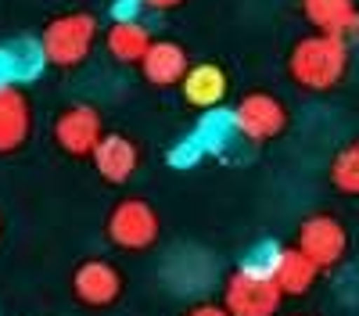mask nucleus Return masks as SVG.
Here are the masks:
<instances>
[{
  "label": "nucleus",
  "mask_w": 359,
  "mask_h": 316,
  "mask_svg": "<svg viewBox=\"0 0 359 316\" xmlns=\"http://www.w3.org/2000/svg\"><path fill=\"white\" fill-rule=\"evenodd\" d=\"M287 72L306 90H331L348 72V43L341 36H331V33H316V36L298 40L291 47V57H287Z\"/></svg>",
  "instance_id": "obj_1"
},
{
  "label": "nucleus",
  "mask_w": 359,
  "mask_h": 316,
  "mask_svg": "<svg viewBox=\"0 0 359 316\" xmlns=\"http://www.w3.org/2000/svg\"><path fill=\"white\" fill-rule=\"evenodd\" d=\"M94 36H97V18L94 15H86V11L57 15L43 29L47 62L57 65V69H76L90 54V47H94Z\"/></svg>",
  "instance_id": "obj_2"
},
{
  "label": "nucleus",
  "mask_w": 359,
  "mask_h": 316,
  "mask_svg": "<svg viewBox=\"0 0 359 316\" xmlns=\"http://www.w3.org/2000/svg\"><path fill=\"white\" fill-rule=\"evenodd\" d=\"M284 291L273 277H255L237 270L223 287V305L230 316H277Z\"/></svg>",
  "instance_id": "obj_3"
},
{
  "label": "nucleus",
  "mask_w": 359,
  "mask_h": 316,
  "mask_svg": "<svg viewBox=\"0 0 359 316\" xmlns=\"http://www.w3.org/2000/svg\"><path fill=\"white\" fill-rule=\"evenodd\" d=\"M108 241L123 252H144L158 241V216L140 198L118 201L108 216Z\"/></svg>",
  "instance_id": "obj_4"
},
{
  "label": "nucleus",
  "mask_w": 359,
  "mask_h": 316,
  "mask_svg": "<svg viewBox=\"0 0 359 316\" xmlns=\"http://www.w3.org/2000/svg\"><path fill=\"white\" fill-rule=\"evenodd\" d=\"M54 140L65 155H94L97 144L104 140V126H101V111L90 104H69L65 111H57L54 119Z\"/></svg>",
  "instance_id": "obj_5"
},
{
  "label": "nucleus",
  "mask_w": 359,
  "mask_h": 316,
  "mask_svg": "<svg viewBox=\"0 0 359 316\" xmlns=\"http://www.w3.org/2000/svg\"><path fill=\"white\" fill-rule=\"evenodd\" d=\"M237 115V130L245 140H273L287 126V108L273 94H245L233 108Z\"/></svg>",
  "instance_id": "obj_6"
},
{
  "label": "nucleus",
  "mask_w": 359,
  "mask_h": 316,
  "mask_svg": "<svg viewBox=\"0 0 359 316\" xmlns=\"http://www.w3.org/2000/svg\"><path fill=\"white\" fill-rule=\"evenodd\" d=\"M298 248H302L320 270H331V266L341 263V255L348 248L345 226L334 216H309L298 226Z\"/></svg>",
  "instance_id": "obj_7"
},
{
  "label": "nucleus",
  "mask_w": 359,
  "mask_h": 316,
  "mask_svg": "<svg viewBox=\"0 0 359 316\" xmlns=\"http://www.w3.org/2000/svg\"><path fill=\"white\" fill-rule=\"evenodd\" d=\"M72 291L83 305H111L118 298V291H123V277H118V270L111 263H104V259H86V263L76 266L72 273Z\"/></svg>",
  "instance_id": "obj_8"
},
{
  "label": "nucleus",
  "mask_w": 359,
  "mask_h": 316,
  "mask_svg": "<svg viewBox=\"0 0 359 316\" xmlns=\"http://www.w3.org/2000/svg\"><path fill=\"white\" fill-rule=\"evenodd\" d=\"M101 172V180L108 184H126L137 165H140V151H137V144L123 133H104V140L97 144V151L90 155Z\"/></svg>",
  "instance_id": "obj_9"
},
{
  "label": "nucleus",
  "mask_w": 359,
  "mask_h": 316,
  "mask_svg": "<svg viewBox=\"0 0 359 316\" xmlns=\"http://www.w3.org/2000/svg\"><path fill=\"white\" fill-rule=\"evenodd\" d=\"M187 50L172 43V40H155L151 50L144 54V62H140V72L144 79L151 83V86H180L187 76Z\"/></svg>",
  "instance_id": "obj_10"
},
{
  "label": "nucleus",
  "mask_w": 359,
  "mask_h": 316,
  "mask_svg": "<svg viewBox=\"0 0 359 316\" xmlns=\"http://www.w3.org/2000/svg\"><path fill=\"white\" fill-rule=\"evenodd\" d=\"M184 101L201 108V111H212V108H223V97H226V72L212 62H201V65H191L184 83Z\"/></svg>",
  "instance_id": "obj_11"
},
{
  "label": "nucleus",
  "mask_w": 359,
  "mask_h": 316,
  "mask_svg": "<svg viewBox=\"0 0 359 316\" xmlns=\"http://www.w3.org/2000/svg\"><path fill=\"white\" fill-rule=\"evenodd\" d=\"M194 144L201 148V155H226V148L241 137V130H237V115L233 108H212V111H205L201 119L194 123L191 130Z\"/></svg>",
  "instance_id": "obj_12"
},
{
  "label": "nucleus",
  "mask_w": 359,
  "mask_h": 316,
  "mask_svg": "<svg viewBox=\"0 0 359 316\" xmlns=\"http://www.w3.org/2000/svg\"><path fill=\"white\" fill-rule=\"evenodd\" d=\"M216 277V266L208 263V255L205 252H194V248H180L176 255H169V266H165V280L176 287V291H205L208 284H212Z\"/></svg>",
  "instance_id": "obj_13"
},
{
  "label": "nucleus",
  "mask_w": 359,
  "mask_h": 316,
  "mask_svg": "<svg viewBox=\"0 0 359 316\" xmlns=\"http://www.w3.org/2000/svg\"><path fill=\"white\" fill-rule=\"evenodd\" d=\"M29 137V101L22 90H0V155L18 151Z\"/></svg>",
  "instance_id": "obj_14"
},
{
  "label": "nucleus",
  "mask_w": 359,
  "mask_h": 316,
  "mask_svg": "<svg viewBox=\"0 0 359 316\" xmlns=\"http://www.w3.org/2000/svg\"><path fill=\"white\" fill-rule=\"evenodd\" d=\"M108 54L115 57V62H123V65H140L144 62V54L151 50V36H147V29L140 22H111L108 29Z\"/></svg>",
  "instance_id": "obj_15"
},
{
  "label": "nucleus",
  "mask_w": 359,
  "mask_h": 316,
  "mask_svg": "<svg viewBox=\"0 0 359 316\" xmlns=\"http://www.w3.org/2000/svg\"><path fill=\"white\" fill-rule=\"evenodd\" d=\"M316 273H320V266L294 245V248H284L273 280L280 284V291H284V298H287V295H306L309 287L316 284Z\"/></svg>",
  "instance_id": "obj_16"
},
{
  "label": "nucleus",
  "mask_w": 359,
  "mask_h": 316,
  "mask_svg": "<svg viewBox=\"0 0 359 316\" xmlns=\"http://www.w3.org/2000/svg\"><path fill=\"white\" fill-rule=\"evenodd\" d=\"M306 18L331 36H345V29L359 18L355 0H306Z\"/></svg>",
  "instance_id": "obj_17"
},
{
  "label": "nucleus",
  "mask_w": 359,
  "mask_h": 316,
  "mask_svg": "<svg viewBox=\"0 0 359 316\" xmlns=\"http://www.w3.org/2000/svg\"><path fill=\"white\" fill-rule=\"evenodd\" d=\"M8 47V57H11V72H15V83H33L43 76V69L50 65L47 62V50H43V40H33V36H18Z\"/></svg>",
  "instance_id": "obj_18"
},
{
  "label": "nucleus",
  "mask_w": 359,
  "mask_h": 316,
  "mask_svg": "<svg viewBox=\"0 0 359 316\" xmlns=\"http://www.w3.org/2000/svg\"><path fill=\"white\" fill-rule=\"evenodd\" d=\"M280 255H284V245L280 241H255L245 255H241V266L245 273H255V277H273L277 266H280Z\"/></svg>",
  "instance_id": "obj_19"
},
{
  "label": "nucleus",
  "mask_w": 359,
  "mask_h": 316,
  "mask_svg": "<svg viewBox=\"0 0 359 316\" xmlns=\"http://www.w3.org/2000/svg\"><path fill=\"white\" fill-rule=\"evenodd\" d=\"M331 184L345 194H359V140L345 144L331 162Z\"/></svg>",
  "instance_id": "obj_20"
},
{
  "label": "nucleus",
  "mask_w": 359,
  "mask_h": 316,
  "mask_svg": "<svg viewBox=\"0 0 359 316\" xmlns=\"http://www.w3.org/2000/svg\"><path fill=\"white\" fill-rule=\"evenodd\" d=\"M205 155H201V148L194 144V137L187 133V137H180L172 148H169V165L172 169H191V165H198Z\"/></svg>",
  "instance_id": "obj_21"
},
{
  "label": "nucleus",
  "mask_w": 359,
  "mask_h": 316,
  "mask_svg": "<svg viewBox=\"0 0 359 316\" xmlns=\"http://www.w3.org/2000/svg\"><path fill=\"white\" fill-rule=\"evenodd\" d=\"M140 0H115L111 4V22H137V15H140Z\"/></svg>",
  "instance_id": "obj_22"
},
{
  "label": "nucleus",
  "mask_w": 359,
  "mask_h": 316,
  "mask_svg": "<svg viewBox=\"0 0 359 316\" xmlns=\"http://www.w3.org/2000/svg\"><path fill=\"white\" fill-rule=\"evenodd\" d=\"M15 86V72H11V57H8V47H0V90Z\"/></svg>",
  "instance_id": "obj_23"
},
{
  "label": "nucleus",
  "mask_w": 359,
  "mask_h": 316,
  "mask_svg": "<svg viewBox=\"0 0 359 316\" xmlns=\"http://www.w3.org/2000/svg\"><path fill=\"white\" fill-rule=\"evenodd\" d=\"M184 316H230V312H226V305H216V302H198Z\"/></svg>",
  "instance_id": "obj_24"
},
{
  "label": "nucleus",
  "mask_w": 359,
  "mask_h": 316,
  "mask_svg": "<svg viewBox=\"0 0 359 316\" xmlns=\"http://www.w3.org/2000/svg\"><path fill=\"white\" fill-rule=\"evenodd\" d=\"M144 8H155V11H169V8H176L180 0H140Z\"/></svg>",
  "instance_id": "obj_25"
}]
</instances>
